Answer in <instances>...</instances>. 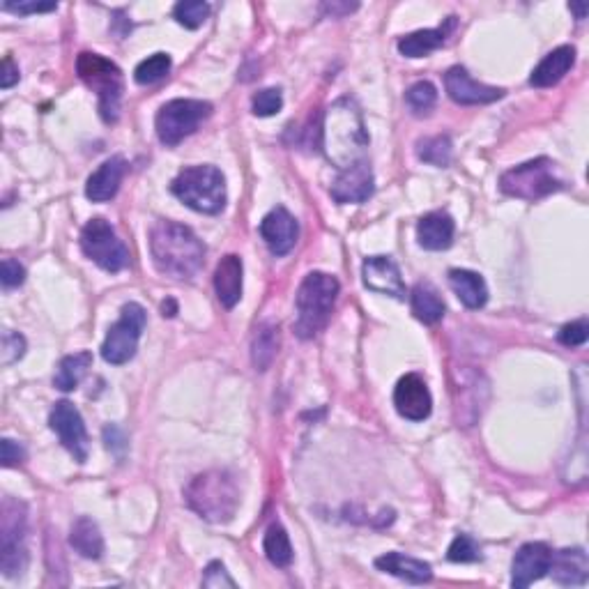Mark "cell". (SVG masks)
<instances>
[{
    "label": "cell",
    "instance_id": "83f0119b",
    "mask_svg": "<svg viewBox=\"0 0 589 589\" xmlns=\"http://www.w3.org/2000/svg\"><path fill=\"white\" fill-rule=\"evenodd\" d=\"M70 546L86 560H99L104 555V537L95 520L86 516L76 520L70 532Z\"/></svg>",
    "mask_w": 589,
    "mask_h": 589
},
{
    "label": "cell",
    "instance_id": "5bb4252c",
    "mask_svg": "<svg viewBox=\"0 0 589 589\" xmlns=\"http://www.w3.org/2000/svg\"><path fill=\"white\" fill-rule=\"evenodd\" d=\"M550 562H553V550L548 543H525L511 562V585L516 589H525L537 583L543 576H548Z\"/></svg>",
    "mask_w": 589,
    "mask_h": 589
},
{
    "label": "cell",
    "instance_id": "e575fe53",
    "mask_svg": "<svg viewBox=\"0 0 589 589\" xmlns=\"http://www.w3.org/2000/svg\"><path fill=\"white\" fill-rule=\"evenodd\" d=\"M405 102L412 109L415 116H424L435 106L438 102V90L431 81H417L415 86L408 88V93H405Z\"/></svg>",
    "mask_w": 589,
    "mask_h": 589
},
{
    "label": "cell",
    "instance_id": "f35d334b",
    "mask_svg": "<svg viewBox=\"0 0 589 589\" xmlns=\"http://www.w3.org/2000/svg\"><path fill=\"white\" fill-rule=\"evenodd\" d=\"M203 587H210V589H221V587H231L235 589V580L228 576L226 566L221 562H210L205 566V573H203Z\"/></svg>",
    "mask_w": 589,
    "mask_h": 589
},
{
    "label": "cell",
    "instance_id": "9a60e30c",
    "mask_svg": "<svg viewBox=\"0 0 589 589\" xmlns=\"http://www.w3.org/2000/svg\"><path fill=\"white\" fill-rule=\"evenodd\" d=\"M445 88H447V95L454 99L456 104H463V106L493 104L497 102V99L504 97L502 88L486 86V83L474 81L468 74V70L461 65L451 67V70L445 74Z\"/></svg>",
    "mask_w": 589,
    "mask_h": 589
},
{
    "label": "cell",
    "instance_id": "4dcf8cb0",
    "mask_svg": "<svg viewBox=\"0 0 589 589\" xmlns=\"http://www.w3.org/2000/svg\"><path fill=\"white\" fill-rule=\"evenodd\" d=\"M263 548H265L267 560H270L274 566H279V569H286V566L293 564V546H290L288 534L281 525L277 523L270 525V530L265 532Z\"/></svg>",
    "mask_w": 589,
    "mask_h": 589
},
{
    "label": "cell",
    "instance_id": "bcb514c9",
    "mask_svg": "<svg viewBox=\"0 0 589 589\" xmlns=\"http://www.w3.org/2000/svg\"><path fill=\"white\" fill-rule=\"evenodd\" d=\"M571 7V12H576L578 14V19H585V14H587V5L585 3H580V5H569Z\"/></svg>",
    "mask_w": 589,
    "mask_h": 589
},
{
    "label": "cell",
    "instance_id": "836d02e7",
    "mask_svg": "<svg viewBox=\"0 0 589 589\" xmlns=\"http://www.w3.org/2000/svg\"><path fill=\"white\" fill-rule=\"evenodd\" d=\"M173 17L180 26L196 30L210 17V5L203 3V0H182V3L173 7Z\"/></svg>",
    "mask_w": 589,
    "mask_h": 589
},
{
    "label": "cell",
    "instance_id": "2e32d148",
    "mask_svg": "<svg viewBox=\"0 0 589 589\" xmlns=\"http://www.w3.org/2000/svg\"><path fill=\"white\" fill-rule=\"evenodd\" d=\"M297 235H300V224L281 205L267 212L263 221H260V237H263L274 256L290 254L297 242Z\"/></svg>",
    "mask_w": 589,
    "mask_h": 589
},
{
    "label": "cell",
    "instance_id": "f6af8a7d",
    "mask_svg": "<svg viewBox=\"0 0 589 589\" xmlns=\"http://www.w3.org/2000/svg\"><path fill=\"white\" fill-rule=\"evenodd\" d=\"M162 313H164V318L168 316V318H173L175 313H178V304H175L173 300H166L164 304H162Z\"/></svg>",
    "mask_w": 589,
    "mask_h": 589
},
{
    "label": "cell",
    "instance_id": "f1b7e54d",
    "mask_svg": "<svg viewBox=\"0 0 589 589\" xmlns=\"http://www.w3.org/2000/svg\"><path fill=\"white\" fill-rule=\"evenodd\" d=\"M281 334L279 327L272 323H263L256 327L254 339H251V362H254L256 371H267L274 362V357L279 353Z\"/></svg>",
    "mask_w": 589,
    "mask_h": 589
},
{
    "label": "cell",
    "instance_id": "8fae6325",
    "mask_svg": "<svg viewBox=\"0 0 589 589\" xmlns=\"http://www.w3.org/2000/svg\"><path fill=\"white\" fill-rule=\"evenodd\" d=\"M145 323H148V316H145V309L141 307V304L136 302L125 304L120 311L118 323L111 325V330L102 343L104 362H109L113 366L127 364L129 359L136 355V348H139Z\"/></svg>",
    "mask_w": 589,
    "mask_h": 589
},
{
    "label": "cell",
    "instance_id": "4fadbf2b",
    "mask_svg": "<svg viewBox=\"0 0 589 589\" xmlns=\"http://www.w3.org/2000/svg\"><path fill=\"white\" fill-rule=\"evenodd\" d=\"M394 405L396 410H399V415L403 419H408V422H424V419L431 417L433 396L426 380L422 376H417V373L403 376L396 382Z\"/></svg>",
    "mask_w": 589,
    "mask_h": 589
},
{
    "label": "cell",
    "instance_id": "52a82bcc",
    "mask_svg": "<svg viewBox=\"0 0 589 589\" xmlns=\"http://www.w3.org/2000/svg\"><path fill=\"white\" fill-rule=\"evenodd\" d=\"M0 514V571L14 578L28 566V509L24 502L5 497Z\"/></svg>",
    "mask_w": 589,
    "mask_h": 589
},
{
    "label": "cell",
    "instance_id": "3957f363",
    "mask_svg": "<svg viewBox=\"0 0 589 589\" xmlns=\"http://www.w3.org/2000/svg\"><path fill=\"white\" fill-rule=\"evenodd\" d=\"M185 502L191 511L210 523H228L240 507V488L231 472L208 470L189 481Z\"/></svg>",
    "mask_w": 589,
    "mask_h": 589
},
{
    "label": "cell",
    "instance_id": "f546056e",
    "mask_svg": "<svg viewBox=\"0 0 589 589\" xmlns=\"http://www.w3.org/2000/svg\"><path fill=\"white\" fill-rule=\"evenodd\" d=\"M90 366H93V355H90L88 350L63 357L56 369V376H53V385H56L60 392H72V389L79 387L81 380L86 378Z\"/></svg>",
    "mask_w": 589,
    "mask_h": 589
},
{
    "label": "cell",
    "instance_id": "30bf717a",
    "mask_svg": "<svg viewBox=\"0 0 589 589\" xmlns=\"http://www.w3.org/2000/svg\"><path fill=\"white\" fill-rule=\"evenodd\" d=\"M81 249L95 265L106 272H122L129 265V249L116 228L104 219H90L81 231Z\"/></svg>",
    "mask_w": 589,
    "mask_h": 589
},
{
    "label": "cell",
    "instance_id": "e0dca14e",
    "mask_svg": "<svg viewBox=\"0 0 589 589\" xmlns=\"http://www.w3.org/2000/svg\"><path fill=\"white\" fill-rule=\"evenodd\" d=\"M330 194L339 205L369 201L371 194H373V168H371V164L366 162V159H362V162L343 168V171L339 173V178L334 180Z\"/></svg>",
    "mask_w": 589,
    "mask_h": 589
},
{
    "label": "cell",
    "instance_id": "277c9868",
    "mask_svg": "<svg viewBox=\"0 0 589 589\" xmlns=\"http://www.w3.org/2000/svg\"><path fill=\"white\" fill-rule=\"evenodd\" d=\"M339 279L327 272H311L300 283L295 295L297 318L293 323L295 334L300 339H313L330 323L336 297H339Z\"/></svg>",
    "mask_w": 589,
    "mask_h": 589
},
{
    "label": "cell",
    "instance_id": "9c48e42d",
    "mask_svg": "<svg viewBox=\"0 0 589 589\" xmlns=\"http://www.w3.org/2000/svg\"><path fill=\"white\" fill-rule=\"evenodd\" d=\"M212 116V104L203 99H173L157 113V136L166 148H173L196 132Z\"/></svg>",
    "mask_w": 589,
    "mask_h": 589
},
{
    "label": "cell",
    "instance_id": "5b68a950",
    "mask_svg": "<svg viewBox=\"0 0 589 589\" xmlns=\"http://www.w3.org/2000/svg\"><path fill=\"white\" fill-rule=\"evenodd\" d=\"M76 74L93 93H97L99 116L106 125H113L120 118V102L122 93H125V79H122L120 67L99 53L83 51L76 58Z\"/></svg>",
    "mask_w": 589,
    "mask_h": 589
},
{
    "label": "cell",
    "instance_id": "ba28073f",
    "mask_svg": "<svg viewBox=\"0 0 589 589\" xmlns=\"http://www.w3.org/2000/svg\"><path fill=\"white\" fill-rule=\"evenodd\" d=\"M562 187L564 182L555 175V164L548 157L509 168L500 178L502 194L520 198V201H539V198L555 194Z\"/></svg>",
    "mask_w": 589,
    "mask_h": 589
},
{
    "label": "cell",
    "instance_id": "8992f818",
    "mask_svg": "<svg viewBox=\"0 0 589 589\" xmlns=\"http://www.w3.org/2000/svg\"><path fill=\"white\" fill-rule=\"evenodd\" d=\"M171 191L187 208L219 214L226 208V178L217 166H189L171 182Z\"/></svg>",
    "mask_w": 589,
    "mask_h": 589
},
{
    "label": "cell",
    "instance_id": "ee69618b",
    "mask_svg": "<svg viewBox=\"0 0 589 589\" xmlns=\"http://www.w3.org/2000/svg\"><path fill=\"white\" fill-rule=\"evenodd\" d=\"M17 81H19V67L14 65V60L10 56H5V60H3V76H0V86L7 90V88H12Z\"/></svg>",
    "mask_w": 589,
    "mask_h": 589
},
{
    "label": "cell",
    "instance_id": "8d00e7d4",
    "mask_svg": "<svg viewBox=\"0 0 589 589\" xmlns=\"http://www.w3.org/2000/svg\"><path fill=\"white\" fill-rule=\"evenodd\" d=\"M251 109H254L256 116H260V118L277 116V113L283 109L281 90L279 88L260 90V93H256L254 99H251Z\"/></svg>",
    "mask_w": 589,
    "mask_h": 589
},
{
    "label": "cell",
    "instance_id": "cb8c5ba5",
    "mask_svg": "<svg viewBox=\"0 0 589 589\" xmlns=\"http://www.w3.org/2000/svg\"><path fill=\"white\" fill-rule=\"evenodd\" d=\"M576 63V49L573 47H557L550 51L541 63L534 67L530 83L534 88H553L560 83Z\"/></svg>",
    "mask_w": 589,
    "mask_h": 589
},
{
    "label": "cell",
    "instance_id": "7c38bea8",
    "mask_svg": "<svg viewBox=\"0 0 589 589\" xmlns=\"http://www.w3.org/2000/svg\"><path fill=\"white\" fill-rule=\"evenodd\" d=\"M49 426L76 461L79 463L88 461V451H90L88 431H86V424H83L81 412L74 408V403L58 401L56 405H53L49 415Z\"/></svg>",
    "mask_w": 589,
    "mask_h": 589
},
{
    "label": "cell",
    "instance_id": "4316f807",
    "mask_svg": "<svg viewBox=\"0 0 589 589\" xmlns=\"http://www.w3.org/2000/svg\"><path fill=\"white\" fill-rule=\"evenodd\" d=\"M410 307L417 320H422L424 325H435L445 318V300H442L433 283L419 281L412 288L410 295Z\"/></svg>",
    "mask_w": 589,
    "mask_h": 589
},
{
    "label": "cell",
    "instance_id": "7402d4cb",
    "mask_svg": "<svg viewBox=\"0 0 589 589\" xmlns=\"http://www.w3.org/2000/svg\"><path fill=\"white\" fill-rule=\"evenodd\" d=\"M454 233H456L454 219L442 210L424 214L417 224L419 247H424L428 251L449 249L451 242H454Z\"/></svg>",
    "mask_w": 589,
    "mask_h": 589
},
{
    "label": "cell",
    "instance_id": "d6986e66",
    "mask_svg": "<svg viewBox=\"0 0 589 589\" xmlns=\"http://www.w3.org/2000/svg\"><path fill=\"white\" fill-rule=\"evenodd\" d=\"M127 173V162L125 157H111L97 168V171L88 178L86 185V196L93 203H106L111 201L113 196L118 194V189L122 185V178Z\"/></svg>",
    "mask_w": 589,
    "mask_h": 589
},
{
    "label": "cell",
    "instance_id": "7bdbcfd3",
    "mask_svg": "<svg viewBox=\"0 0 589 589\" xmlns=\"http://www.w3.org/2000/svg\"><path fill=\"white\" fill-rule=\"evenodd\" d=\"M56 7V3H3V10L14 14H42L53 12Z\"/></svg>",
    "mask_w": 589,
    "mask_h": 589
},
{
    "label": "cell",
    "instance_id": "44dd1931",
    "mask_svg": "<svg viewBox=\"0 0 589 589\" xmlns=\"http://www.w3.org/2000/svg\"><path fill=\"white\" fill-rule=\"evenodd\" d=\"M242 258L235 254H228L219 260L217 270H214V290H217V300L221 307L233 309L242 300Z\"/></svg>",
    "mask_w": 589,
    "mask_h": 589
},
{
    "label": "cell",
    "instance_id": "7a4b0ae2",
    "mask_svg": "<svg viewBox=\"0 0 589 589\" xmlns=\"http://www.w3.org/2000/svg\"><path fill=\"white\" fill-rule=\"evenodd\" d=\"M152 263L164 277L194 279L205 265V244L189 226L157 221L150 231Z\"/></svg>",
    "mask_w": 589,
    "mask_h": 589
},
{
    "label": "cell",
    "instance_id": "ac0fdd59",
    "mask_svg": "<svg viewBox=\"0 0 589 589\" xmlns=\"http://www.w3.org/2000/svg\"><path fill=\"white\" fill-rule=\"evenodd\" d=\"M362 277L364 286L373 290V293L405 300V283L401 277V270L389 256L366 258L362 267Z\"/></svg>",
    "mask_w": 589,
    "mask_h": 589
},
{
    "label": "cell",
    "instance_id": "b9f144b4",
    "mask_svg": "<svg viewBox=\"0 0 589 589\" xmlns=\"http://www.w3.org/2000/svg\"><path fill=\"white\" fill-rule=\"evenodd\" d=\"M26 449L10 438L3 440V465L5 468H14V465L24 463Z\"/></svg>",
    "mask_w": 589,
    "mask_h": 589
},
{
    "label": "cell",
    "instance_id": "60d3db41",
    "mask_svg": "<svg viewBox=\"0 0 589 589\" xmlns=\"http://www.w3.org/2000/svg\"><path fill=\"white\" fill-rule=\"evenodd\" d=\"M3 348H5V357L3 362L5 364H12L17 362V359L24 357L26 353V339L17 332H7L5 339H3Z\"/></svg>",
    "mask_w": 589,
    "mask_h": 589
},
{
    "label": "cell",
    "instance_id": "74e56055",
    "mask_svg": "<svg viewBox=\"0 0 589 589\" xmlns=\"http://www.w3.org/2000/svg\"><path fill=\"white\" fill-rule=\"evenodd\" d=\"M587 336H589L587 318H580V320H573V323L569 325H564L560 334H557V339H560V343L566 348H578V346H585Z\"/></svg>",
    "mask_w": 589,
    "mask_h": 589
},
{
    "label": "cell",
    "instance_id": "d590c367",
    "mask_svg": "<svg viewBox=\"0 0 589 589\" xmlns=\"http://www.w3.org/2000/svg\"><path fill=\"white\" fill-rule=\"evenodd\" d=\"M447 557L451 562H461V564H468V562H479L481 560V548L479 543L474 541L468 534H458V537L451 541V546L447 550Z\"/></svg>",
    "mask_w": 589,
    "mask_h": 589
},
{
    "label": "cell",
    "instance_id": "484cf974",
    "mask_svg": "<svg viewBox=\"0 0 589 589\" xmlns=\"http://www.w3.org/2000/svg\"><path fill=\"white\" fill-rule=\"evenodd\" d=\"M449 286L468 309H481L488 302V286L481 274L472 270H451Z\"/></svg>",
    "mask_w": 589,
    "mask_h": 589
},
{
    "label": "cell",
    "instance_id": "ffe728a7",
    "mask_svg": "<svg viewBox=\"0 0 589 589\" xmlns=\"http://www.w3.org/2000/svg\"><path fill=\"white\" fill-rule=\"evenodd\" d=\"M550 576L557 585H585L589 578V560L583 548H564L553 553Z\"/></svg>",
    "mask_w": 589,
    "mask_h": 589
},
{
    "label": "cell",
    "instance_id": "6da1fadb",
    "mask_svg": "<svg viewBox=\"0 0 589 589\" xmlns=\"http://www.w3.org/2000/svg\"><path fill=\"white\" fill-rule=\"evenodd\" d=\"M320 148L339 171L362 162L369 148V132L355 99L341 97L330 106L320 127Z\"/></svg>",
    "mask_w": 589,
    "mask_h": 589
},
{
    "label": "cell",
    "instance_id": "ab89813d",
    "mask_svg": "<svg viewBox=\"0 0 589 589\" xmlns=\"http://www.w3.org/2000/svg\"><path fill=\"white\" fill-rule=\"evenodd\" d=\"M0 281H3L5 290L19 288L21 283L26 281L24 265H21L19 260H14V258H5L3 265H0Z\"/></svg>",
    "mask_w": 589,
    "mask_h": 589
},
{
    "label": "cell",
    "instance_id": "d6a6232c",
    "mask_svg": "<svg viewBox=\"0 0 589 589\" xmlns=\"http://www.w3.org/2000/svg\"><path fill=\"white\" fill-rule=\"evenodd\" d=\"M171 65L173 60L168 53H152L150 58L141 60L139 65H136L134 70V79L136 83H141V86H152V83L162 81L164 76L171 72Z\"/></svg>",
    "mask_w": 589,
    "mask_h": 589
},
{
    "label": "cell",
    "instance_id": "1f68e13d",
    "mask_svg": "<svg viewBox=\"0 0 589 589\" xmlns=\"http://www.w3.org/2000/svg\"><path fill=\"white\" fill-rule=\"evenodd\" d=\"M451 150H454V145H451L449 136H426V139L417 143V157L426 164L440 168L449 166Z\"/></svg>",
    "mask_w": 589,
    "mask_h": 589
},
{
    "label": "cell",
    "instance_id": "d4e9b609",
    "mask_svg": "<svg viewBox=\"0 0 589 589\" xmlns=\"http://www.w3.org/2000/svg\"><path fill=\"white\" fill-rule=\"evenodd\" d=\"M376 566L380 571L389 573V576H396L401 580H408V583L424 585L433 578L431 564L422 560H415V557H408L403 553H387L376 560Z\"/></svg>",
    "mask_w": 589,
    "mask_h": 589
},
{
    "label": "cell",
    "instance_id": "603a6c76",
    "mask_svg": "<svg viewBox=\"0 0 589 589\" xmlns=\"http://www.w3.org/2000/svg\"><path fill=\"white\" fill-rule=\"evenodd\" d=\"M456 28V17H449L445 24L438 28H426L417 30V33H410L399 40V51L405 58H424L428 53L438 51L442 44L449 40V35L454 33Z\"/></svg>",
    "mask_w": 589,
    "mask_h": 589
}]
</instances>
